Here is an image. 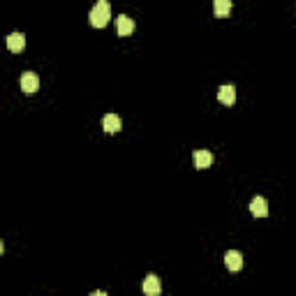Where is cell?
Returning a JSON list of instances; mask_svg holds the SVG:
<instances>
[{
    "instance_id": "1",
    "label": "cell",
    "mask_w": 296,
    "mask_h": 296,
    "mask_svg": "<svg viewBox=\"0 0 296 296\" xmlns=\"http://www.w3.org/2000/svg\"><path fill=\"white\" fill-rule=\"evenodd\" d=\"M111 18V7L106 0H97V5L88 12V21H90L92 28H104Z\"/></svg>"
},
{
    "instance_id": "2",
    "label": "cell",
    "mask_w": 296,
    "mask_h": 296,
    "mask_svg": "<svg viewBox=\"0 0 296 296\" xmlns=\"http://www.w3.org/2000/svg\"><path fill=\"white\" fill-rule=\"evenodd\" d=\"M18 83H21V90L26 92V95H32V92H37V88H40V79H37L35 72H23Z\"/></svg>"
},
{
    "instance_id": "3",
    "label": "cell",
    "mask_w": 296,
    "mask_h": 296,
    "mask_svg": "<svg viewBox=\"0 0 296 296\" xmlns=\"http://www.w3.org/2000/svg\"><path fill=\"white\" fill-rule=\"evenodd\" d=\"M116 30H118L120 37L132 35V30H134V18H130L127 14H120V16L116 18Z\"/></svg>"
},
{
    "instance_id": "4",
    "label": "cell",
    "mask_w": 296,
    "mask_h": 296,
    "mask_svg": "<svg viewBox=\"0 0 296 296\" xmlns=\"http://www.w3.org/2000/svg\"><path fill=\"white\" fill-rule=\"evenodd\" d=\"M225 266L234 273L240 271V268H243V254H240L238 250H229V252L225 254Z\"/></svg>"
},
{
    "instance_id": "5",
    "label": "cell",
    "mask_w": 296,
    "mask_h": 296,
    "mask_svg": "<svg viewBox=\"0 0 296 296\" xmlns=\"http://www.w3.org/2000/svg\"><path fill=\"white\" fill-rule=\"evenodd\" d=\"M143 294H148V296H157L162 291V285H160V278L157 275H153V273H148L146 275V280H143Z\"/></svg>"
},
{
    "instance_id": "6",
    "label": "cell",
    "mask_w": 296,
    "mask_h": 296,
    "mask_svg": "<svg viewBox=\"0 0 296 296\" xmlns=\"http://www.w3.org/2000/svg\"><path fill=\"white\" fill-rule=\"evenodd\" d=\"M217 100L222 102V104L231 106L236 102V88L231 86V83H227V86H220L217 88Z\"/></svg>"
},
{
    "instance_id": "7",
    "label": "cell",
    "mask_w": 296,
    "mask_h": 296,
    "mask_svg": "<svg viewBox=\"0 0 296 296\" xmlns=\"http://www.w3.org/2000/svg\"><path fill=\"white\" fill-rule=\"evenodd\" d=\"M250 211H252L254 217H266L268 215V201L264 197H252V201H250Z\"/></svg>"
},
{
    "instance_id": "8",
    "label": "cell",
    "mask_w": 296,
    "mask_h": 296,
    "mask_svg": "<svg viewBox=\"0 0 296 296\" xmlns=\"http://www.w3.org/2000/svg\"><path fill=\"white\" fill-rule=\"evenodd\" d=\"M120 125H123V120H120V116H116V114H106L104 120H102V127H104V132H109V134L118 132Z\"/></svg>"
},
{
    "instance_id": "9",
    "label": "cell",
    "mask_w": 296,
    "mask_h": 296,
    "mask_svg": "<svg viewBox=\"0 0 296 296\" xmlns=\"http://www.w3.org/2000/svg\"><path fill=\"white\" fill-rule=\"evenodd\" d=\"M23 46H26V35H23V32H12V35L7 37V49L9 51L18 53V51H23Z\"/></svg>"
},
{
    "instance_id": "10",
    "label": "cell",
    "mask_w": 296,
    "mask_h": 296,
    "mask_svg": "<svg viewBox=\"0 0 296 296\" xmlns=\"http://www.w3.org/2000/svg\"><path fill=\"white\" fill-rule=\"evenodd\" d=\"M211 164H213V153L194 151V166H197V169H208Z\"/></svg>"
},
{
    "instance_id": "11",
    "label": "cell",
    "mask_w": 296,
    "mask_h": 296,
    "mask_svg": "<svg viewBox=\"0 0 296 296\" xmlns=\"http://www.w3.org/2000/svg\"><path fill=\"white\" fill-rule=\"evenodd\" d=\"M213 12H215L217 18H225L231 12V0H215L213 3Z\"/></svg>"
}]
</instances>
